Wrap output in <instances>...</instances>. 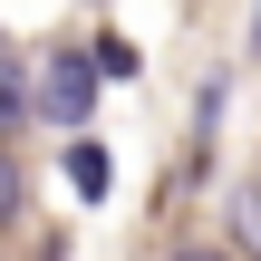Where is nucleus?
Listing matches in <instances>:
<instances>
[{
    "label": "nucleus",
    "mask_w": 261,
    "mask_h": 261,
    "mask_svg": "<svg viewBox=\"0 0 261 261\" xmlns=\"http://www.w3.org/2000/svg\"><path fill=\"white\" fill-rule=\"evenodd\" d=\"M97 58H77V48H58L48 68H39V116L48 126H87V107H97Z\"/></svg>",
    "instance_id": "nucleus-1"
},
{
    "label": "nucleus",
    "mask_w": 261,
    "mask_h": 261,
    "mask_svg": "<svg viewBox=\"0 0 261 261\" xmlns=\"http://www.w3.org/2000/svg\"><path fill=\"white\" fill-rule=\"evenodd\" d=\"M68 184H77V194L97 203V194L116 184V165H107V145H87V136H77V145H68Z\"/></svg>",
    "instance_id": "nucleus-2"
},
{
    "label": "nucleus",
    "mask_w": 261,
    "mask_h": 261,
    "mask_svg": "<svg viewBox=\"0 0 261 261\" xmlns=\"http://www.w3.org/2000/svg\"><path fill=\"white\" fill-rule=\"evenodd\" d=\"M232 242L261 261V184H242V194H232Z\"/></svg>",
    "instance_id": "nucleus-3"
},
{
    "label": "nucleus",
    "mask_w": 261,
    "mask_h": 261,
    "mask_svg": "<svg viewBox=\"0 0 261 261\" xmlns=\"http://www.w3.org/2000/svg\"><path fill=\"white\" fill-rule=\"evenodd\" d=\"M97 68H107V77H136V39L107 29V39H97Z\"/></svg>",
    "instance_id": "nucleus-4"
},
{
    "label": "nucleus",
    "mask_w": 261,
    "mask_h": 261,
    "mask_svg": "<svg viewBox=\"0 0 261 261\" xmlns=\"http://www.w3.org/2000/svg\"><path fill=\"white\" fill-rule=\"evenodd\" d=\"M174 261H242V252H223V242H184Z\"/></svg>",
    "instance_id": "nucleus-5"
},
{
    "label": "nucleus",
    "mask_w": 261,
    "mask_h": 261,
    "mask_svg": "<svg viewBox=\"0 0 261 261\" xmlns=\"http://www.w3.org/2000/svg\"><path fill=\"white\" fill-rule=\"evenodd\" d=\"M10 213H19V174L0 165V223H10Z\"/></svg>",
    "instance_id": "nucleus-6"
},
{
    "label": "nucleus",
    "mask_w": 261,
    "mask_h": 261,
    "mask_svg": "<svg viewBox=\"0 0 261 261\" xmlns=\"http://www.w3.org/2000/svg\"><path fill=\"white\" fill-rule=\"evenodd\" d=\"M252 58H261V10H252Z\"/></svg>",
    "instance_id": "nucleus-7"
}]
</instances>
